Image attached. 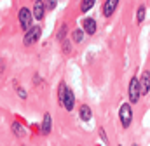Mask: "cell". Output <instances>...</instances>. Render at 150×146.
I'll return each instance as SVG.
<instances>
[{
    "label": "cell",
    "mask_w": 150,
    "mask_h": 146,
    "mask_svg": "<svg viewBox=\"0 0 150 146\" xmlns=\"http://www.w3.org/2000/svg\"><path fill=\"white\" fill-rule=\"evenodd\" d=\"M119 118H120V124L124 129H127L131 125V120H133V110L129 103H122L120 108H119Z\"/></svg>",
    "instance_id": "obj_1"
},
{
    "label": "cell",
    "mask_w": 150,
    "mask_h": 146,
    "mask_svg": "<svg viewBox=\"0 0 150 146\" xmlns=\"http://www.w3.org/2000/svg\"><path fill=\"white\" fill-rule=\"evenodd\" d=\"M140 96H142V91H140V80H138L136 77H133L131 82H129V101H131L133 105H136V103L140 101Z\"/></svg>",
    "instance_id": "obj_2"
},
{
    "label": "cell",
    "mask_w": 150,
    "mask_h": 146,
    "mask_svg": "<svg viewBox=\"0 0 150 146\" xmlns=\"http://www.w3.org/2000/svg\"><path fill=\"white\" fill-rule=\"evenodd\" d=\"M18 18H19V25H21V28H23L25 32L32 28V18H33V14L30 12V9L21 7V9H19V14H18Z\"/></svg>",
    "instance_id": "obj_3"
},
{
    "label": "cell",
    "mask_w": 150,
    "mask_h": 146,
    "mask_svg": "<svg viewBox=\"0 0 150 146\" xmlns=\"http://www.w3.org/2000/svg\"><path fill=\"white\" fill-rule=\"evenodd\" d=\"M40 33H42L40 26H32L30 30H26V32H25L23 44H25V45H32V44L38 42V38H40Z\"/></svg>",
    "instance_id": "obj_4"
},
{
    "label": "cell",
    "mask_w": 150,
    "mask_h": 146,
    "mask_svg": "<svg viewBox=\"0 0 150 146\" xmlns=\"http://www.w3.org/2000/svg\"><path fill=\"white\" fill-rule=\"evenodd\" d=\"M74 105H75V96L72 92V89H65V96H63V101H61V106H65L67 111H72L74 110Z\"/></svg>",
    "instance_id": "obj_5"
},
{
    "label": "cell",
    "mask_w": 150,
    "mask_h": 146,
    "mask_svg": "<svg viewBox=\"0 0 150 146\" xmlns=\"http://www.w3.org/2000/svg\"><path fill=\"white\" fill-rule=\"evenodd\" d=\"M119 2H120V0H107V2L103 4V16H105V18L112 16L113 12H115V9H117Z\"/></svg>",
    "instance_id": "obj_6"
},
{
    "label": "cell",
    "mask_w": 150,
    "mask_h": 146,
    "mask_svg": "<svg viewBox=\"0 0 150 146\" xmlns=\"http://www.w3.org/2000/svg\"><path fill=\"white\" fill-rule=\"evenodd\" d=\"M82 28H84L86 33L94 35V33H96V21H94L93 18H86V19L82 21Z\"/></svg>",
    "instance_id": "obj_7"
},
{
    "label": "cell",
    "mask_w": 150,
    "mask_h": 146,
    "mask_svg": "<svg viewBox=\"0 0 150 146\" xmlns=\"http://www.w3.org/2000/svg\"><path fill=\"white\" fill-rule=\"evenodd\" d=\"M44 12H45V5H44V2L42 0H35V4H33V18H37V19H42L44 18Z\"/></svg>",
    "instance_id": "obj_8"
},
{
    "label": "cell",
    "mask_w": 150,
    "mask_h": 146,
    "mask_svg": "<svg viewBox=\"0 0 150 146\" xmlns=\"http://www.w3.org/2000/svg\"><path fill=\"white\" fill-rule=\"evenodd\" d=\"M149 89H150V73L143 72L142 80H140V91H142V94H149Z\"/></svg>",
    "instance_id": "obj_9"
},
{
    "label": "cell",
    "mask_w": 150,
    "mask_h": 146,
    "mask_svg": "<svg viewBox=\"0 0 150 146\" xmlns=\"http://www.w3.org/2000/svg\"><path fill=\"white\" fill-rule=\"evenodd\" d=\"M51 131H52V118H51L49 113H45L44 115V122H42V134L47 136V134H51Z\"/></svg>",
    "instance_id": "obj_10"
},
{
    "label": "cell",
    "mask_w": 150,
    "mask_h": 146,
    "mask_svg": "<svg viewBox=\"0 0 150 146\" xmlns=\"http://www.w3.org/2000/svg\"><path fill=\"white\" fill-rule=\"evenodd\" d=\"M79 117H80V120H84V122L91 120V117H93L91 108H89L87 105H82V106H80V110H79Z\"/></svg>",
    "instance_id": "obj_11"
},
{
    "label": "cell",
    "mask_w": 150,
    "mask_h": 146,
    "mask_svg": "<svg viewBox=\"0 0 150 146\" xmlns=\"http://www.w3.org/2000/svg\"><path fill=\"white\" fill-rule=\"evenodd\" d=\"M11 127H12V132H14L18 138H25V136H26V129H25V125H21L19 122H14Z\"/></svg>",
    "instance_id": "obj_12"
},
{
    "label": "cell",
    "mask_w": 150,
    "mask_h": 146,
    "mask_svg": "<svg viewBox=\"0 0 150 146\" xmlns=\"http://www.w3.org/2000/svg\"><path fill=\"white\" fill-rule=\"evenodd\" d=\"M94 2H96V0H82V4H80V11H82V12H87V11L94 5Z\"/></svg>",
    "instance_id": "obj_13"
},
{
    "label": "cell",
    "mask_w": 150,
    "mask_h": 146,
    "mask_svg": "<svg viewBox=\"0 0 150 146\" xmlns=\"http://www.w3.org/2000/svg\"><path fill=\"white\" fill-rule=\"evenodd\" d=\"M145 12H147L145 5H140V7H138V14H136V21H138V23H143V19H145Z\"/></svg>",
    "instance_id": "obj_14"
},
{
    "label": "cell",
    "mask_w": 150,
    "mask_h": 146,
    "mask_svg": "<svg viewBox=\"0 0 150 146\" xmlns=\"http://www.w3.org/2000/svg\"><path fill=\"white\" fill-rule=\"evenodd\" d=\"M61 49H63V52H65V54H70V52H72V44L65 38V40L61 42Z\"/></svg>",
    "instance_id": "obj_15"
},
{
    "label": "cell",
    "mask_w": 150,
    "mask_h": 146,
    "mask_svg": "<svg viewBox=\"0 0 150 146\" xmlns=\"http://www.w3.org/2000/svg\"><path fill=\"white\" fill-rule=\"evenodd\" d=\"M82 38H84V30H75V32H74V42L80 44V42H82Z\"/></svg>",
    "instance_id": "obj_16"
},
{
    "label": "cell",
    "mask_w": 150,
    "mask_h": 146,
    "mask_svg": "<svg viewBox=\"0 0 150 146\" xmlns=\"http://www.w3.org/2000/svg\"><path fill=\"white\" fill-rule=\"evenodd\" d=\"M65 89H67V84H65V82H61V84H59V91H58V98H59V105H61V101H63V96H65Z\"/></svg>",
    "instance_id": "obj_17"
},
{
    "label": "cell",
    "mask_w": 150,
    "mask_h": 146,
    "mask_svg": "<svg viewBox=\"0 0 150 146\" xmlns=\"http://www.w3.org/2000/svg\"><path fill=\"white\" fill-rule=\"evenodd\" d=\"M67 28H68L67 25H63V26L59 28V33H58V40H59V42L65 40V36H67Z\"/></svg>",
    "instance_id": "obj_18"
},
{
    "label": "cell",
    "mask_w": 150,
    "mask_h": 146,
    "mask_svg": "<svg viewBox=\"0 0 150 146\" xmlns=\"http://www.w3.org/2000/svg\"><path fill=\"white\" fill-rule=\"evenodd\" d=\"M44 5H45V9H56V5H58V0H45L44 2Z\"/></svg>",
    "instance_id": "obj_19"
},
{
    "label": "cell",
    "mask_w": 150,
    "mask_h": 146,
    "mask_svg": "<svg viewBox=\"0 0 150 146\" xmlns=\"http://www.w3.org/2000/svg\"><path fill=\"white\" fill-rule=\"evenodd\" d=\"M16 91H18V96H19L21 99H25V98H26V91H25V89H21V87H18V85H16Z\"/></svg>",
    "instance_id": "obj_20"
},
{
    "label": "cell",
    "mask_w": 150,
    "mask_h": 146,
    "mask_svg": "<svg viewBox=\"0 0 150 146\" xmlns=\"http://www.w3.org/2000/svg\"><path fill=\"white\" fill-rule=\"evenodd\" d=\"M100 136H101V139H103V143L108 146V138H107V134H105V131L103 129H100Z\"/></svg>",
    "instance_id": "obj_21"
},
{
    "label": "cell",
    "mask_w": 150,
    "mask_h": 146,
    "mask_svg": "<svg viewBox=\"0 0 150 146\" xmlns=\"http://www.w3.org/2000/svg\"><path fill=\"white\" fill-rule=\"evenodd\" d=\"M4 68H5V63H4V61H0V75L4 73Z\"/></svg>",
    "instance_id": "obj_22"
},
{
    "label": "cell",
    "mask_w": 150,
    "mask_h": 146,
    "mask_svg": "<svg viewBox=\"0 0 150 146\" xmlns=\"http://www.w3.org/2000/svg\"><path fill=\"white\" fill-rule=\"evenodd\" d=\"M131 146H140V145H131Z\"/></svg>",
    "instance_id": "obj_23"
},
{
    "label": "cell",
    "mask_w": 150,
    "mask_h": 146,
    "mask_svg": "<svg viewBox=\"0 0 150 146\" xmlns=\"http://www.w3.org/2000/svg\"><path fill=\"white\" fill-rule=\"evenodd\" d=\"M119 146H122V145H119Z\"/></svg>",
    "instance_id": "obj_24"
}]
</instances>
